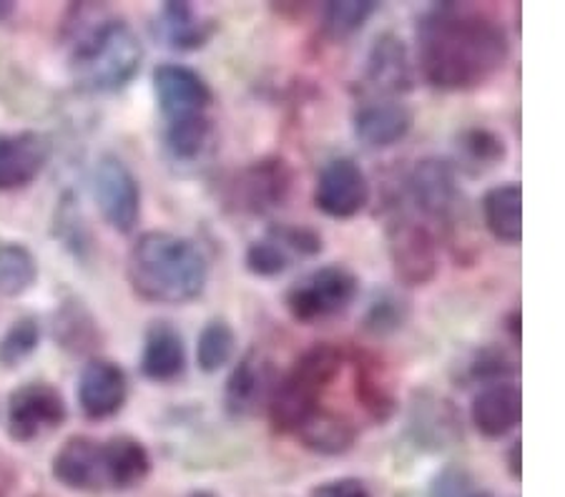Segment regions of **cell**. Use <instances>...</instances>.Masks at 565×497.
Returning <instances> with one entry per match:
<instances>
[{
	"label": "cell",
	"mask_w": 565,
	"mask_h": 497,
	"mask_svg": "<svg viewBox=\"0 0 565 497\" xmlns=\"http://www.w3.org/2000/svg\"><path fill=\"white\" fill-rule=\"evenodd\" d=\"M417 53L427 84L470 90L488 84L508 61V33L493 15L470 6H435L417 25Z\"/></svg>",
	"instance_id": "cell-1"
},
{
	"label": "cell",
	"mask_w": 565,
	"mask_h": 497,
	"mask_svg": "<svg viewBox=\"0 0 565 497\" xmlns=\"http://www.w3.org/2000/svg\"><path fill=\"white\" fill-rule=\"evenodd\" d=\"M134 292L153 304H186L204 294L209 264L191 239L169 231H146L129 255Z\"/></svg>",
	"instance_id": "cell-2"
},
{
	"label": "cell",
	"mask_w": 565,
	"mask_h": 497,
	"mask_svg": "<svg viewBox=\"0 0 565 497\" xmlns=\"http://www.w3.org/2000/svg\"><path fill=\"white\" fill-rule=\"evenodd\" d=\"M151 473V455L143 442L134 437H111L106 442L71 437L53 457V477L68 490H131Z\"/></svg>",
	"instance_id": "cell-3"
},
{
	"label": "cell",
	"mask_w": 565,
	"mask_h": 497,
	"mask_svg": "<svg viewBox=\"0 0 565 497\" xmlns=\"http://www.w3.org/2000/svg\"><path fill=\"white\" fill-rule=\"evenodd\" d=\"M143 48L129 23L102 18L78 35L71 66L76 80L96 94H116L139 74Z\"/></svg>",
	"instance_id": "cell-4"
},
{
	"label": "cell",
	"mask_w": 565,
	"mask_h": 497,
	"mask_svg": "<svg viewBox=\"0 0 565 497\" xmlns=\"http://www.w3.org/2000/svg\"><path fill=\"white\" fill-rule=\"evenodd\" d=\"M342 369V352L332 345L309 347L289 372L275 382L269 395L271 428L281 435H297V430L322 410V397Z\"/></svg>",
	"instance_id": "cell-5"
},
{
	"label": "cell",
	"mask_w": 565,
	"mask_h": 497,
	"mask_svg": "<svg viewBox=\"0 0 565 497\" xmlns=\"http://www.w3.org/2000/svg\"><path fill=\"white\" fill-rule=\"evenodd\" d=\"M358 277L348 267H319L289 287L287 310L305 324L330 320L348 310L358 296Z\"/></svg>",
	"instance_id": "cell-6"
},
{
	"label": "cell",
	"mask_w": 565,
	"mask_h": 497,
	"mask_svg": "<svg viewBox=\"0 0 565 497\" xmlns=\"http://www.w3.org/2000/svg\"><path fill=\"white\" fill-rule=\"evenodd\" d=\"M66 402L53 385L31 382L18 387L8 402V435L31 442L66 422Z\"/></svg>",
	"instance_id": "cell-7"
},
{
	"label": "cell",
	"mask_w": 565,
	"mask_h": 497,
	"mask_svg": "<svg viewBox=\"0 0 565 497\" xmlns=\"http://www.w3.org/2000/svg\"><path fill=\"white\" fill-rule=\"evenodd\" d=\"M94 194L106 224L118 234L134 231L141 214L139 181L131 169L116 156H104L98 161L94 174Z\"/></svg>",
	"instance_id": "cell-8"
},
{
	"label": "cell",
	"mask_w": 565,
	"mask_h": 497,
	"mask_svg": "<svg viewBox=\"0 0 565 497\" xmlns=\"http://www.w3.org/2000/svg\"><path fill=\"white\" fill-rule=\"evenodd\" d=\"M322 251V237L309 226L277 224L247 249V269L257 277H279L297 259Z\"/></svg>",
	"instance_id": "cell-9"
},
{
	"label": "cell",
	"mask_w": 565,
	"mask_h": 497,
	"mask_svg": "<svg viewBox=\"0 0 565 497\" xmlns=\"http://www.w3.org/2000/svg\"><path fill=\"white\" fill-rule=\"evenodd\" d=\"M390 261L405 287H423L437 274V244L430 229L417 222H395L387 231Z\"/></svg>",
	"instance_id": "cell-10"
},
{
	"label": "cell",
	"mask_w": 565,
	"mask_h": 497,
	"mask_svg": "<svg viewBox=\"0 0 565 497\" xmlns=\"http://www.w3.org/2000/svg\"><path fill=\"white\" fill-rule=\"evenodd\" d=\"M317 209L332 219H352L370 204V181L358 161L332 159L319 171L315 188Z\"/></svg>",
	"instance_id": "cell-11"
},
{
	"label": "cell",
	"mask_w": 565,
	"mask_h": 497,
	"mask_svg": "<svg viewBox=\"0 0 565 497\" xmlns=\"http://www.w3.org/2000/svg\"><path fill=\"white\" fill-rule=\"evenodd\" d=\"M295 174L285 159H262L244 169L234 184L239 209L252 214L275 212L291 194Z\"/></svg>",
	"instance_id": "cell-12"
},
{
	"label": "cell",
	"mask_w": 565,
	"mask_h": 497,
	"mask_svg": "<svg viewBox=\"0 0 565 497\" xmlns=\"http://www.w3.org/2000/svg\"><path fill=\"white\" fill-rule=\"evenodd\" d=\"M153 94H157L159 108L167 116V121L204 114L209 104L214 101L206 80L181 63H163L153 71Z\"/></svg>",
	"instance_id": "cell-13"
},
{
	"label": "cell",
	"mask_w": 565,
	"mask_h": 497,
	"mask_svg": "<svg viewBox=\"0 0 565 497\" xmlns=\"http://www.w3.org/2000/svg\"><path fill=\"white\" fill-rule=\"evenodd\" d=\"M129 379L111 359H90L78 377V404L88 420H108L121 412Z\"/></svg>",
	"instance_id": "cell-14"
},
{
	"label": "cell",
	"mask_w": 565,
	"mask_h": 497,
	"mask_svg": "<svg viewBox=\"0 0 565 497\" xmlns=\"http://www.w3.org/2000/svg\"><path fill=\"white\" fill-rule=\"evenodd\" d=\"M407 192L417 209L433 219H450L458 209V179L450 161L423 159L407 176Z\"/></svg>",
	"instance_id": "cell-15"
},
{
	"label": "cell",
	"mask_w": 565,
	"mask_h": 497,
	"mask_svg": "<svg viewBox=\"0 0 565 497\" xmlns=\"http://www.w3.org/2000/svg\"><path fill=\"white\" fill-rule=\"evenodd\" d=\"M49 159L51 141L43 133H0V192L33 184Z\"/></svg>",
	"instance_id": "cell-16"
},
{
	"label": "cell",
	"mask_w": 565,
	"mask_h": 497,
	"mask_svg": "<svg viewBox=\"0 0 565 497\" xmlns=\"http://www.w3.org/2000/svg\"><path fill=\"white\" fill-rule=\"evenodd\" d=\"M472 424L488 440H500L518 428L523 418V395L513 382L486 385L470 407Z\"/></svg>",
	"instance_id": "cell-17"
},
{
	"label": "cell",
	"mask_w": 565,
	"mask_h": 497,
	"mask_svg": "<svg viewBox=\"0 0 565 497\" xmlns=\"http://www.w3.org/2000/svg\"><path fill=\"white\" fill-rule=\"evenodd\" d=\"M413 129V111L397 98H380L354 114V136L367 149H390Z\"/></svg>",
	"instance_id": "cell-18"
},
{
	"label": "cell",
	"mask_w": 565,
	"mask_h": 497,
	"mask_svg": "<svg viewBox=\"0 0 565 497\" xmlns=\"http://www.w3.org/2000/svg\"><path fill=\"white\" fill-rule=\"evenodd\" d=\"M364 80L382 96L407 94L413 88V63H409L405 43L397 35L382 33L372 43L367 66H364Z\"/></svg>",
	"instance_id": "cell-19"
},
{
	"label": "cell",
	"mask_w": 565,
	"mask_h": 497,
	"mask_svg": "<svg viewBox=\"0 0 565 497\" xmlns=\"http://www.w3.org/2000/svg\"><path fill=\"white\" fill-rule=\"evenodd\" d=\"M271 367L259 352H247L226 379L224 404L232 418H247L271 395Z\"/></svg>",
	"instance_id": "cell-20"
},
{
	"label": "cell",
	"mask_w": 565,
	"mask_h": 497,
	"mask_svg": "<svg viewBox=\"0 0 565 497\" xmlns=\"http://www.w3.org/2000/svg\"><path fill=\"white\" fill-rule=\"evenodd\" d=\"M186 369V347L169 322H153L146 329L141 349V375L151 382H174Z\"/></svg>",
	"instance_id": "cell-21"
},
{
	"label": "cell",
	"mask_w": 565,
	"mask_h": 497,
	"mask_svg": "<svg viewBox=\"0 0 565 497\" xmlns=\"http://www.w3.org/2000/svg\"><path fill=\"white\" fill-rule=\"evenodd\" d=\"M157 31L161 41L174 51H199L204 48L214 35V21L204 18L191 3H169L161 6L157 18Z\"/></svg>",
	"instance_id": "cell-22"
},
{
	"label": "cell",
	"mask_w": 565,
	"mask_h": 497,
	"mask_svg": "<svg viewBox=\"0 0 565 497\" xmlns=\"http://www.w3.org/2000/svg\"><path fill=\"white\" fill-rule=\"evenodd\" d=\"M482 219H486L488 231L498 241L521 244L523 237V194L518 184H500L493 186L482 196Z\"/></svg>",
	"instance_id": "cell-23"
},
{
	"label": "cell",
	"mask_w": 565,
	"mask_h": 497,
	"mask_svg": "<svg viewBox=\"0 0 565 497\" xmlns=\"http://www.w3.org/2000/svg\"><path fill=\"white\" fill-rule=\"evenodd\" d=\"M508 156V147L503 136H498L490 129H480V126H472V129H465L455 139V164L452 169H460L470 176L488 174L490 169H495L500 161Z\"/></svg>",
	"instance_id": "cell-24"
},
{
	"label": "cell",
	"mask_w": 565,
	"mask_h": 497,
	"mask_svg": "<svg viewBox=\"0 0 565 497\" xmlns=\"http://www.w3.org/2000/svg\"><path fill=\"white\" fill-rule=\"evenodd\" d=\"M295 437L307 450L319 452V455H342V452H348L354 445L358 430L342 414L319 410L297 430Z\"/></svg>",
	"instance_id": "cell-25"
},
{
	"label": "cell",
	"mask_w": 565,
	"mask_h": 497,
	"mask_svg": "<svg viewBox=\"0 0 565 497\" xmlns=\"http://www.w3.org/2000/svg\"><path fill=\"white\" fill-rule=\"evenodd\" d=\"M354 392H358V402L364 407V412L372 420L385 422L390 414L395 412V395H392V385L387 377L382 375V367L375 359L358 361V375H354Z\"/></svg>",
	"instance_id": "cell-26"
},
{
	"label": "cell",
	"mask_w": 565,
	"mask_h": 497,
	"mask_svg": "<svg viewBox=\"0 0 565 497\" xmlns=\"http://www.w3.org/2000/svg\"><path fill=\"white\" fill-rule=\"evenodd\" d=\"M163 141H167V149L177 161H194L202 156L206 143L212 141V121L204 114L167 121Z\"/></svg>",
	"instance_id": "cell-27"
},
{
	"label": "cell",
	"mask_w": 565,
	"mask_h": 497,
	"mask_svg": "<svg viewBox=\"0 0 565 497\" xmlns=\"http://www.w3.org/2000/svg\"><path fill=\"white\" fill-rule=\"evenodd\" d=\"M39 277V264L23 244H0V294L21 296Z\"/></svg>",
	"instance_id": "cell-28"
},
{
	"label": "cell",
	"mask_w": 565,
	"mask_h": 497,
	"mask_svg": "<svg viewBox=\"0 0 565 497\" xmlns=\"http://www.w3.org/2000/svg\"><path fill=\"white\" fill-rule=\"evenodd\" d=\"M236 349V334L232 324L226 320H212L199 334L196 345V361L206 375H214L218 369L226 367L234 357Z\"/></svg>",
	"instance_id": "cell-29"
},
{
	"label": "cell",
	"mask_w": 565,
	"mask_h": 497,
	"mask_svg": "<svg viewBox=\"0 0 565 497\" xmlns=\"http://www.w3.org/2000/svg\"><path fill=\"white\" fill-rule=\"evenodd\" d=\"M377 11V3L372 0H344V3H330L324 8L322 25L327 35L332 39H348V35L358 33L364 23L370 21Z\"/></svg>",
	"instance_id": "cell-30"
},
{
	"label": "cell",
	"mask_w": 565,
	"mask_h": 497,
	"mask_svg": "<svg viewBox=\"0 0 565 497\" xmlns=\"http://www.w3.org/2000/svg\"><path fill=\"white\" fill-rule=\"evenodd\" d=\"M409 306L395 292H380L364 312V329L372 334H392L407 322Z\"/></svg>",
	"instance_id": "cell-31"
},
{
	"label": "cell",
	"mask_w": 565,
	"mask_h": 497,
	"mask_svg": "<svg viewBox=\"0 0 565 497\" xmlns=\"http://www.w3.org/2000/svg\"><path fill=\"white\" fill-rule=\"evenodd\" d=\"M41 339L39 320L33 316H23V320L13 322V327L3 334L0 339V365L15 367L23 359H29Z\"/></svg>",
	"instance_id": "cell-32"
},
{
	"label": "cell",
	"mask_w": 565,
	"mask_h": 497,
	"mask_svg": "<svg viewBox=\"0 0 565 497\" xmlns=\"http://www.w3.org/2000/svg\"><path fill=\"white\" fill-rule=\"evenodd\" d=\"M56 337L63 342V347H71L76 352L90 349L96 342V327L94 320L86 314L84 306L71 304L61 312L56 322Z\"/></svg>",
	"instance_id": "cell-33"
},
{
	"label": "cell",
	"mask_w": 565,
	"mask_h": 497,
	"mask_svg": "<svg viewBox=\"0 0 565 497\" xmlns=\"http://www.w3.org/2000/svg\"><path fill=\"white\" fill-rule=\"evenodd\" d=\"M413 428L417 430V440H430L435 442L437 447H440V442H445V432L455 430V424L458 420L452 418V410L448 402H423V404H415V414H413Z\"/></svg>",
	"instance_id": "cell-34"
},
{
	"label": "cell",
	"mask_w": 565,
	"mask_h": 497,
	"mask_svg": "<svg viewBox=\"0 0 565 497\" xmlns=\"http://www.w3.org/2000/svg\"><path fill=\"white\" fill-rule=\"evenodd\" d=\"M515 372H518L515 359L500 347H486L482 352H478L470 365V377L488 385L505 382V379L513 377Z\"/></svg>",
	"instance_id": "cell-35"
},
{
	"label": "cell",
	"mask_w": 565,
	"mask_h": 497,
	"mask_svg": "<svg viewBox=\"0 0 565 497\" xmlns=\"http://www.w3.org/2000/svg\"><path fill=\"white\" fill-rule=\"evenodd\" d=\"M482 493L476 490V483L468 469L462 467H445L440 475H435L430 485V497H480Z\"/></svg>",
	"instance_id": "cell-36"
},
{
	"label": "cell",
	"mask_w": 565,
	"mask_h": 497,
	"mask_svg": "<svg viewBox=\"0 0 565 497\" xmlns=\"http://www.w3.org/2000/svg\"><path fill=\"white\" fill-rule=\"evenodd\" d=\"M309 497H372L367 485L358 477H340V480H330L317 485Z\"/></svg>",
	"instance_id": "cell-37"
},
{
	"label": "cell",
	"mask_w": 565,
	"mask_h": 497,
	"mask_svg": "<svg viewBox=\"0 0 565 497\" xmlns=\"http://www.w3.org/2000/svg\"><path fill=\"white\" fill-rule=\"evenodd\" d=\"M510 473L513 477H521V442H513V447H510Z\"/></svg>",
	"instance_id": "cell-38"
},
{
	"label": "cell",
	"mask_w": 565,
	"mask_h": 497,
	"mask_svg": "<svg viewBox=\"0 0 565 497\" xmlns=\"http://www.w3.org/2000/svg\"><path fill=\"white\" fill-rule=\"evenodd\" d=\"M15 11L13 3H8V0H0V21H6V18H11Z\"/></svg>",
	"instance_id": "cell-39"
},
{
	"label": "cell",
	"mask_w": 565,
	"mask_h": 497,
	"mask_svg": "<svg viewBox=\"0 0 565 497\" xmlns=\"http://www.w3.org/2000/svg\"><path fill=\"white\" fill-rule=\"evenodd\" d=\"M189 497H216L214 493H206V490H202V493H191Z\"/></svg>",
	"instance_id": "cell-40"
},
{
	"label": "cell",
	"mask_w": 565,
	"mask_h": 497,
	"mask_svg": "<svg viewBox=\"0 0 565 497\" xmlns=\"http://www.w3.org/2000/svg\"><path fill=\"white\" fill-rule=\"evenodd\" d=\"M0 485H3V469H0Z\"/></svg>",
	"instance_id": "cell-41"
},
{
	"label": "cell",
	"mask_w": 565,
	"mask_h": 497,
	"mask_svg": "<svg viewBox=\"0 0 565 497\" xmlns=\"http://www.w3.org/2000/svg\"><path fill=\"white\" fill-rule=\"evenodd\" d=\"M480 497H493V495H488V493H482V495H480Z\"/></svg>",
	"instance_id": "cell-42"
}]
</instances>
